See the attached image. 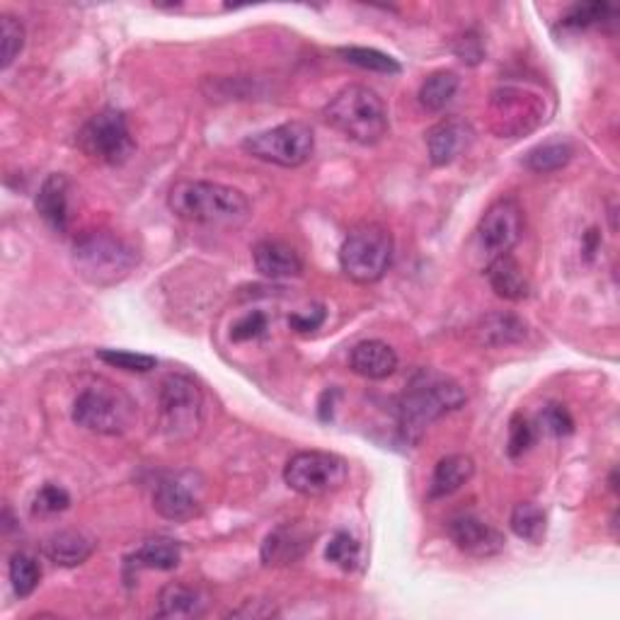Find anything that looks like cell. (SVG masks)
<instances>
[{
    "mask_svg": "<svg viewBox=\"0 0 620 620\" xmlns=\"http://www.w3.org/2000/svg\"><path fill=\"white\" fill-rule=\"evenodd\" d=\"M168 207L177 219L209 229H241L253 213L241 189L207 180L177 182L168 195Z\"/></svg>",
    "mask_w": 620,
    "mask_h": 620,
    "instance_id": "obj_1",
    "label": "cell"
},
{
    "mask_svg": "<svg viewBox=\"0 0 620 620\" xmlns=\"http://www.w3.org/2000/svg\"><path fill=\"white\" fill-rule=\"evenodd\" d=\"M463 402L465 392L456 380L434 372H420L410 380L398 402V429L402 441L417 444L429 427L444 414L463 408Z\"/></svg>",
    "mask_w": 620,
    "mask_h": 620,
    "instance_id": "obj_2",
    "label": "cell"
},
{
    "mask_svg": "<svg viewBox=\"0 0 620 620\" xmlns=\"http://www.w3.org/2000/svg\"><path fill=\"white\" fill-rule=\"evenodd\" d=\"M325 122L362 146H374L388 136V110L384 100L366 86H347L323 110Z\"/></svg>",
    "mask_w": 620,
    "mask_h": 620,
    "instance_id": "obj_3",
    "label": "cell"
},
{
    "mask_svg": "<svg viewBox=\"0 0 620 620\" xmlns=\"http://www.w3.org/2000/svg\"><path fill=\"white\" fill-rule=\"evenodd\" d=\"M139 265L136 247L112 231H86L74 243V267L92 286L124 281Z\"/></svg>",
    "mask_w": 620,
    "mask_h": 620,
    "instance_id": "obj_4",
    "label": "cell"
},
{
    "mask_svg": "<svg viewBox=\"0 0 620 620\" xmlns=\"http://www.w3.org/2000/svg\"><path fill=\"white\" fill-rule=\"evenodd\" d=\"M136 420V405L110 380H95L74 400V422L88 432L119 436Z\"/></svg>",
    "mask_w": 620,
    "mask_h": 620,
    "instance_id": "obj_5",
    "label": "cell"
},
{
    "mask_svg": "<svg viewBox=\"0 0 620 620\" xmlns=\"http://www.w3.org/2000/svg\"><path fill=\"white\" fill-rule=\"evenodd\" d=\"M392 259V235L380 223H359L344 237L340 267L356 284L384 279Z\"/></svg>",
    "mask_w": 620,
    "mask_h": 620,
    "instance_id": "obj_6",
    "label": "cell"
},
{
    "mask_svg": "<svg viewBox=\"0 0 620 620\" xmlns=\"http://www.w3.org/2000/svg\"><path fill=\"white\" fill-rule=\"evenodd\" d=\"M160 432L168 441L182 444L195 439L204 424V396L189 376L173 374L160 384L158 392Z\"/></svg>",
    "mask_w": 620,
    "mask_h": 620,
    "instance_id": "obj_7",
    "label": "cell"
},
{
    "mask_svg": "<svg viewBox=\"0 0 620 620\" xmlns=\"http://www.w3.org/2000/svg\"><path fill=\"white\" fill-rule=\"evenodd\" d=\"M487 117H490V129L499 139H521L545 124L547 104L539 90L502 86L492 92Z\"/></svg>",
    "mask_w": 620,
    "mask_h": 620,
    "instance_id": "obj_8",
    "label": "cell"
},
{
    "mask_svg": "<svg viewBox=\"0 0 620 620\" xmlns=\"http://www.w3.org/2000/svg\"><path fill=\"white\" fill-rule=\"evenodd\" d=\"M350 480V465L335 453L301 451L286 463L284 483L303 497H328Z\"/></svg>",
    "mask_w": 620,
    "mask_h": 620,
    "instance_id": "obj_9",
    "label": "cell"
},
{
    "mask_svg": "<svg viewBox=\"0 0 620 620\" xmlns=\"http://www.w3.org/2000/svg\"><path fill=\"white\" fill-rule=\"evenodd\" d=\"M315 148V134L306 122H286L243 141V151L279 168H301Z\"/></svg>",
    "mask_w": 620,
    "mask_h": 620,
    "instance_id": "obj_10",
    "label": "cell"
},
{
    "mask_svg": "<svg viewBox=\"0 0 620 620\" xmlns=\"http://www.w3.org/2000/svg\"><path fill=\"white\" fill-rule=\"evenodd\" d=\"M78 146L88 158L104 165H124L136 151L126 117L119 110H102L78 131Z\"/></svg>",
    "mask_w": 620,
    "mask_h": 620,
    "instance_id": "obj_11",
    "label": "cell"
},
{
    "mask_svg": "<svg viewBox=\"0 0 620 620\" xmlns=\"http://www.w3.org/2000/svg\"><path fill=\"white\" fill-rule=\"evenodd\" d=\"M478 247L487 262L509 255L523 235V209L514 197L492 201L478 223Z\"/></svg>",
    "mask_w": 620,
    "mask_h": 620,
    "instance_id": "obj_12",
    "label": "cell"
},
{
    "mask_svg": "<svg viewBox=\"0 0 620 620\" xmlns=\"http://www.w3.org/2000/svg\"><path fill=\"white\" fill-rule=\"evenodd\" d=\"M453 545L470 557H495L505 551V535L475 514H458L449 521Z\"/></svg>",
    "mask_w": 620,
    "mask_h": 620,
    "instance_id": "obj_13",
    "label": "cell"
},
{
    "mask_svg": "<svg viewBox=\"0 0 620 620\" xmlns=\"http://www.w3.org/2000/svg\"><path fill=\"white\" fill-rule=\"evenodd\" d=\"M475 131L461 117H446L439 124L427 131V151L429 160L436 168H444L458 158L463 151L470 148Z\"/></svg>",
    "mask_w": 620,
    "mask_h": 620,
    "instance_id": "obj_14",
    "label": "cell"
},
{
    "mask_svg": "<svg viewBox=\"0 0 620 620\" xmlns=\"http://www.w3.org/2000/svg\"><path fill=\"white\" fill-rule=\"evenodd\" d=\"M310 543V533L301 523H284V527L274 529L265 543H262V563L267 567H286L301 560Z\"/></svg>",
    "mask_w": 620,
    "mask_h": 620,
    "instance_id": "obj_15",
    "label": "cell"
},
{
    "mask_svg": "<svg viewBox=\"0 0 620 620\" xmlns=\"http://www.w3.org/2000/svg\"><path fill=\"white\" fill-rule=\"evenodd\" d=\"M255 267L267 279H296L303 274V259L296 247L281 241H259L253 247Z\"/></svg>",
    "mask_w": 620,
    "mask_h": 620,
    "instance_id": "obj_16",
    "label": "cell"
},
{
    "mask_svg": "<svg viewBox=\"0 0 620 620\" xmlns=\"http://www.w3.org/2000/svg\"><path fill=\"white\" fill-rule=\"evenodd\" d=\"M95 547H98V543H95L92 535H88L86 531L64 529L52 533L49 539L44 541L42 553L58 567H78L82 563H88L95 553Z\"/></svg>",
    "mask_w": 620,
    "mask_h": 620,
    "instance_id": "obj_17",
    "label": "cell"
},
{
    "mask_svg": "<svg viewBox=\"0 0 620 620\" xmlns=\"http://www.w3.org/2000/svg\"><path fill=\"white\" fill-rule=\"evenodd\" d=\"M153 509L168 521H189L199 517L201 505L197 495L189 490L182 480L170 478V480H160L158 487H155Z\"/></svg>",
    "mask_w": 620,
    "mask_h": 620,
    "instance_id": "obj_18",
    "label": "cell"
},
{
    "mask_svg": "<svg viewBox=\"0 0 620 620\" xmlns=\"http://www.w3.org/2000/svg\"><path fill=\"white\" fill-rule=\"evenodd\" d=\"M352 372L368 380H384L396 374L398 354L380 340H364L352 350Z\"/></svg>",
    "mask_w": 620,
    "mask_h": 620,
    "instance_id": "obj_19",
    "label": "cell"
},
{
    "mask_svg": "<svg viewBox=\"0 0 620 620\" xmlns=\"http://www.w3.org/2000/svg\"><path fill=\"white\" fill-rule=\"evenodd\" d=\"M487 281H490L492 291L505 298V301H523L531 294L529 277L523 274V267L511 255H499L487 262Z\"/></svg>",
    "mask_w": 620,
    "mask_h": 620,
    "instance_id": "obj_20",
    "label": "cell"
},
{
    "mask_svg": "<svg viewBox=\"0 0 620 620\" xmlns=\"http://www.w3.org/2000/svg\"><path fill=\"white\" fill-rule=\"evenodd\" d=\"M473 337L483 347H509L527 337V323L511 313H487L473 325Z\"/></svg>",
    "mask_w": 620,
    "mask_h": 620,
    "instance_id": "obj_21",
    "label": "cell"
},
{
    "mask_svg": "<svg viewBox=\"0 0 620 620\" xmlns=\"http://www.w3.org/2000/svg\"><path fill=\"white\" fill-rule=\"evenodd\" d=\"M40 217L52 225L54 231H68V180L62 173H52L40 187V195L34 199Z\"/></svg>",
    "mask_w": 620,
    "mask_h": 620,
    "instance_id": "obj_22",
    "label": "cell"
},
{
    "mask_svg": "<svg viewBox=\"0 0 620 620\" xmlns=\"http://www.w3.org/2000/svg\"><path fill=\"white\" fill-rule=\"evenodd\" d=\"M473 475L475 461L465 456V453H451V456L436 463L432 485H429V499H441L458 492L465 483H470Z\"/></svg>",
    "mask_w": 620,
    "mask_h": 620,
    "instance_id": "obj_23",
    "label": "cell"
},
{
    "mask_svg": "<svg viewBox=\"0 0 620 620\" xmlns=\"http://www.w3.org/2000/svg\"><path fill=\"white\" fill-rule=\"evenodd\" d=\"M207 611V599L199 589L187 587V584L173 582L168 587H163L158 594V608L155 616L158 618H199Z\"/></svg>",
    "mask_w": 620,
    "mask_h": 620,
    "instance_id": "obj_24",
    "label": "cell"
},
{
    "mask_svg": "<svg viewBox=\"0 0 620 620\" xmlns=\"http://www.w3.org/2000/svg\"><path fill=\"white\" fill-rule=\"evenodd\" d=\"M182 560V547L173 539H151L134 555L126 557V567L136 569H175Z\"/></svg>",
    "mask_w": 620,
    "mask_h": 620,
    "instance_id": "obj_25",
    "label": "cell"
},
{
    "mask_svg": "<svg viewBox=\"0 0 620 620\" xmlns=\"http://www.w3.org/2000/svg\"><path fill=\"white\" fill-rule=\"evenodd\" d=\"M461 80L453 70H436L429 76L420 88V104L427 112H441L446 110V104L456 98Z\"/></svg>",
    "mask_w": 620,
    "mask_h": 620,
    "instance_id": "obj_26",
    "label": "cell"
},
{
    "mask_svg": "<svg viewBox=\"0 0 620 620\" xmlns=\"http://www.w3.org/2000/svg\"><path fill=\"white\" fill-rule=\"evenodd\" d=\"M572 155H575V148H572V143L567 141H547L541 143V146H535L527 153V158H523V165L531 173H539V175H547V173H557L567 168V163L572 160Z\"/></svg>",
    "mask_w": 620,
    "mask_h": 620,
    "instance_id": "obj_27",
    "label": "cell"
},
{
    "mask_svg": "<svg viewBox=\"0 0 620 620\" xmlns=\"http://www.w3.org/2000/svg\"><path fill=\"white\" fill-rule=\"evenodd\" d=\"M509 527L519 535V539L539 545L545 539V531H547L545 511L533 502H521L514 507V511H511Z\"/></svg>",
    "mask_w": 620,
    "mask_h": 620,
    "instance_id": "obj_28",
    "label": "cell"
},
{
    "mask_svg": "<svg viewBox=\"0 0 620 620\" xmlns=\"http://www.w3.org/2000/svg\"><path fill=\"white\" fill-rule=\"evenodd\" d=\"M8 572H10V584H13V591L18 599H27V596L34 594V589H37L42 582L40 560L25 551H20L10 557Z\"/></svg>",
    "mask_w": 620,
    "mask_h": 620,
    "instance_id": "obj_29",
    "label": "cell"
},
{
    "mask_svg": "<svg viewBox=\"0 0 620 620\" xmlns=\"http://www.w3.org/2000/svg\"><path fill=\"white\" fill-rule=\"evenodd\" d=\"M337 54L347 64L359 66L364 70H374V74L396 76L402 70V66L396 62V58L378 49H366V46H344V49H337Z\"/></svg>",
    "mask_w": 620,
    "mask_h": 620,
    "instance_id": "obj_30",
    "label": "cell"
},
{
    "mask_svg": "<svg viewBox=\"0 0 620 620\" xmlns=\"http://www.w3.org/2000/svg\"><path fill=\"white\" fill-rule=\"evenodd\" d=\"M325 557H328V563L337 565L340 569L352 572L356 569V565H359V560H362V545L347 531H340L332 535V541L328 543Z\"/></svg>",
    "mask_w": 620,
    "mask_h": 620,
    "instance_id": "obj_31",
    "label": "cell"
},
{
    "mask_svg": "<svg viewBox=\"0 0 620 620\" xmlns=\"http://www.w3.org/2000/svg\"><path fill=\"white\" fill-rule=\"evenodd\" d=\"M611 18H613V8L608 3H582V5H572L567 10V15L560 20V25L567 30H587Z\"/></svg>",
    "mask_w": 620,
    "mask_h": 620,
    "instance_id": "obj_32",
    "label": "cell"
},
{
    "mask_svg": "<svg viewBox=\"0 0 620 620\" xmlns=\"http://www.w3.org/2000/svg\"><path fill=\"white\" fill-rule=\"evenodd\" d=\"M98 359L114 368H122V372H131V374H148L155 366H158V359H155V356L136 354L129 350H100Z\"/></svg>",
    "mask_w": 620,
    "mask_h": 620,
    "instance_id": "obj_33",
    "label": "cell"
},
{
    "mask_svg": "<svg viewBox=\"0 0 620 620\" xmlns=\"http://www.w3.org/2000/svg\"><path fill=\"white\" fill-rule=\"evenodd\" d=\"M0 37H3V54H0L3 62H0V66L10 68L20 56V52L25 49V27H22V22L18 18L3 15L0 18Z\"/></svg>",
    "mask_w": 620,
    "mask_h": 620,
    "instance_id": "obj_34",
    "label": "cell"
},
{
    "mask_svg": "<svg viewBox=\"0 0 620 620\" xmlns=\"http://www.w3.org/2000/svg\"><path fill=\"white\" fill-rule=\"evenodd\" d=\"M70 507V495L64 490L62 485H54V483H46L42 490L34 495V502H32V511L40 517H54V514H62Z\"/></svg>",
    "mask_w": 620,
    "mask_h": 620,
    "instance_id": "obj_35",
    "label": "cell"
},
{
    "mask_svg": "<svg viewBox=\"0 0 620 620\" xmlns=\"http://www.w3.org/2000/svg\"><path fill=\"white\" fill-rule=\"evenodd\" d=\"M541 427L551 436L560 439V436H569L572 432H575V420H572V414L565 405L551 402V405H545L541 412Z\"/></svg>",
    "mask_w": 620,
    "mask_h": 620,
    "instance_id": "obj_36",
    "label": "cell"
},
{
    "mask_svg": "<svg viewBox=\"0 0 620 620\" xmlns=\"http://www.w3.org/2000/svg\"><path fill=\"white\" fill-rule=\"evenodd\" d=\"M535 441V434H533V424L527 420L523 414H514L511 417V422H509V456L511 458H519L523 456L531 449V444Z\"/></svg>",
    "mask_w": 620,
    "mask_h": 620,
    "instance_id": "obj_37",
    "label": "cell"
},
{
    "mask_svg": "<svg viewBox=\"0 0 620 620\" xmlns=\"http://www.w3.org/2000/svg\"><path fill=\"white\" fill-rule=\"evenodd\" d=\"M269 328V318L262 313V310H253V313L243 315L237 323L231 328V340L233 342H250L257 340L267 332Z\"/></svg>",
    "mask_w": 620,
    "mask_h": 620,
    "instance_id": "obj_38",
    "label": "cell"
},
{
    "mask_svg": "<svg viewBox=\"0 0 620 620\" xmlns=\"http://www.w3.org/2000/svg\"><path fill=\"white\" fill-rule=\"evenodd\" d=\"M453 52H456V56L461 58V62L475 66V64H480L483 58H485V44L480 40V34L465 32L461 40H456V46H453Z\"/></svg>",
    "mask_w": 620,
    "mask_h": 620,
    "instance_id": "obj_39",
    "label": "cell"
},
{
    "mask_svg": "<svg viewBox=\"0 0 620 620\" xmlns=\"http://www.w3.org/2000/svg\"><path fill=\"white\" fill-rule=\"evenodd\" d=\"M308 310H310V313H291L289 315V328L294 332H301V335H306V332H313L325 323V308L323 306H313Z\"/></svg>",
    "mask_w": 620,
    "mask_h": 620,
    "instance_id": "obj_40",
    "label": "cell"
},
{
    "mask_svg": "<svg viewBox=\"0 0 620 620\" xmlns=\"http://www.w3.org/2000/svg\"><path fill=\"white\" fill-rule=\"evenodd\" d=\"M277 613L279 611L269 601H245L241 608L231 611L233 618H269V616H277Z\"/></svg>",
    "mask_w": 620,
    "mask_h": 620,
    "instance_id": "obj_41",
    "label": "cell"
}]
</instances>
